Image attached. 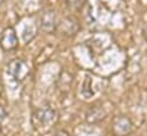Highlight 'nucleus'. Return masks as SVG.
<instances>
[{"label": "nucleus", "mask_w": 147, "mask_h": 136, "mask_svg": "<svg viewBox=\"0 0 147 136\" xmlns=\"http://www.w3.org/2000/svg\"><path fill=\"white\" fill-rule=\"evenodd\" d=\"M0 46L5 51H13L18 47V39L14 27L8 26L2 31L0 38Z\"/></svg>", "instance_id": "f03ea898"}, {"label": "nucleus", "mask_w": 147, "mask_h": 136, "mask_svg": "<svg viewBox=\"0 0 147 136\" xmlns=\"http://www.w3.org/2000/svg\"><path fill=\"white\" fill-rule=\"evenodd\" d=\"M6 114H7V113H6V111L3 110V107L0 106V122L6 118Z\"/></svg>", "instance_id": "1a4fd4ad"}, {"label": "nucleus", "mask_w": 147, "mask_h": 136, "mask_svg": "<svg viewBox=\"0 0 147 136\" xmlns=\"http://www.w3.org/2000/svg\"><path fill=\"white\" fill-rule=\"evenodd\" d=\"M3 93V83H2V80H1V77H0V96L2 95Z\"/></svg>", "instance_id": "9b49d317"}, {"label": "nucleus", "mask_w": 147, "mask_h": 136, "mask_svg": "<svg viewBox=\"0 0 147 136\" xmlns=\"http://www.w3.org/2000/svg\"><path fill=\"white\" fill-rule=\"evenodd\" d=\"M7 72L17 82H22L30 73V67L23 59H11L7 65Z\"/></svg>", "instance_id": "f257e3e1"}, {"label": "nucleus", "mask_w": 147, "mask_h": 136, "mask_svg": "<svg viewBox=\"0 0 147 136\" xmlns=\"http://www.w3.org/2000/svg\"><path fill=\"white\" fill-rule=\"evenodd\" d=\"M3 1H5V0H0V5H1V3L3 2Z\"/></svg>", "instance_id": "ddd939ff"}, {"label": "nucleus", "mask_w": 147, "mask_h": 136, "mask_svg": "<svg viewBox=\"0 0 147 136\" xmlns=\"http://www.w3.org/2000/svg\"><path fill=\"white\" fill-rule=\"evenodd\" d=\"M0 136H2V130H1V127H0Z\"/></svg>", "instance_id": "f8f14e48"}, {"label": "nucleus", "mask_w": 147, "mask_h": 136, "mask_svg": "<svg viewBox=\"0 0 147 136\" xmlns=\"http://www.w3.org/2000/svg\"><path fill=\"white\" fill-rule=\"evenodd\" d=\"M36 117L39 122L44 126H51L56 120V111L48 104L39 107L36 112Z\"/></svg>", "instance_id": "20e7f679"}, {"label": "nucleus", "mask_w": 147, "mask_h": 136, "mask_svg": "<svg viewBox=\"0 0 147 136\" xmlns=\"http://www.w3.org/2000/svg\"><path fill=\"white\" fill-rule=\"evenodd\" d=\"M105 117H106V112L100 106H94V107L90 109L86 113V120L88 122H98V121L105 119Z\"/></svg>", "instance_id": "0eeeda50"}, {"label": "nucleus", "mask_w": 147, "mask_h": 136, "mask_svg": "<svg viewBox=\"0 0 147 136\" xmlns=\"http://www.w3.org/2000/svg\"><path fill=\"white\" fill-rule=\"evenodd\" d=\"M113 130L116 136H125L132 130V122L125 115H119L113 123Z\"/></svg>", "instance_id": "39448f33"}, {"label": "nucleus", "mask_w": 147, "mask_h": 136, "mask_svg": "<svg viewBox=\"0 0 147 136\" xmlns=\"http://www.w3.org/2000/svg\"><path fill=\"white\" fill-rule=\"evenodd\" d=\"M40 29L46 33H53L57 29V17L56 13L52 9L45 10L39 19Z\"/></svg>", "instance_id": "7ed1b4c3"}, {"label": "nucleus", "mask_w": 147, "mask_h": 136, "mask_svg": "<svg viewBox=\"0 0 147 136\" xmlns=\"http://www.w3.org/2000/svg\"><path fill=\"white\" fill-rule=\"evenodd\" d=\"M86 0H67V6L69 9L76 11V10H80L84 6Z\"/></svg>", "instance_id": "6e6552de"}, {"label": "nucleus", "mask_w": 147, "mask_h": 136, "mask_svg": "<svg viewBox=\"0 0 147 136\" xmlns=\"http://www.w3.org/2000/svg\"><path fill=\"white\" fill-rule=\"evenodd\" d=\"M57 27H60L61 31H62L64 34H67V35L75 34V33L78 31V29H79L78 23H77L74 18H70V17L65 18L61 24H57Z\"/></svg>", "instance_id": "423d86ee"}, {"label": "nucleus", "mask_w": 147, "mask_h": 136, "mask_svg": "<svg viewBox=\"0 0 147 136\" xmlns=\"http://www.w3.org/2000/svg\"><path fill=\"white\" fill-rule=\"evenodd\" d=\"M54 136H70V135H69L68 131H65V130H60V131H57Z\"/></svg>", "instance_id": "9d476101"}]
</instances>
